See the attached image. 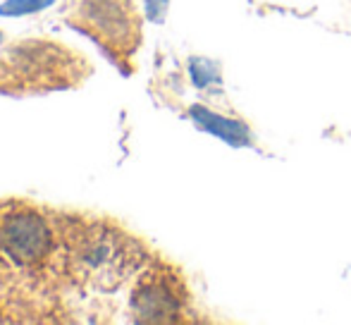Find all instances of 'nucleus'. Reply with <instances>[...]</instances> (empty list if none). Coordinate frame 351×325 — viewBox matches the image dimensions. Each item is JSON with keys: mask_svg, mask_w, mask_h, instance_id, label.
Instances as JSON below:
<instances>
[{"mask_svg": "<svg viewBox=\"0 0 351 325\" xmlns=\"http://www.w3.org/2000/svg\"><path fill=\"white\" fill-rule=\"evenodd\" d=\"M186 292L167 273H156L134 292L132 306L143 323H172L180 321L184 311Z\"/></svg>", "mask_w": 351, "mask_h": 325, "instance_id": "nucleus-2", "label": "nucleus"}, {"mask_svg": "<svg viewBox=\"0 0 351 325\" xmlns=\"http://www.w3.org/2000/svg\"><path fill=\"white\" fill-rule=\"evenodd\" d=\"M0 239H3V232H0Z\"/></svg>", "mask_w": 351, "mask_h": 325, "instance_id": "nucleus-6", "label": "nucleus"}, {"mask_svg": "<svg viewBox=\"0 0 351 325\" xmlns=\"http://www.w3.org/2000/svg\"><path fill=\"white\" fill-rule=\"evenodd\" d=\"M3 244L8 254L19 263H34L46 256L51 246V232L46 223L34 213L10 215L3 225Z\"/></svg>", "mask_w": 351, "mask_h": 325, "instance_id": "nucleus-3", "label": "nucleus"}, {"mask_svg": "<svg viewBox=\"0 0 351 325\" xmlns=\"http://www.w3.org/2000/svg\"><path fill=\"white\" fill-rule=\"evenodd\" d=\"M53 0H10L0 8L3 14H27V12H36V10L48 8Z\"/></svg>", "mask_w": 351, "mask_h": 325, "instance_id": "nucleus-5", "label": "nucleus"}, {"mask_svg": "<svg viewBox=\"0 0 351 325\" xmlns=\"http://www.w3.org/2000/svg\"><path fill=\"white\" fill-rule=\"evenodd\" d=\"M79 22L115 53H132L139 46L141 19L132 0H82Z\"/></svg>", "mask_w": 351, "mask_h": 325, "instance_id": "nucleus-1", "label": "nucleus"}, {"mask_svg": "<svg viewBox=\"0 0 351 325\" xmlns=\"http://www.w3.org/2000/svg\"><path fill=\"white\" fill-rule=\"evenodd\" d=\"M191 115H194V120L199 122L201 127H206L208 132L213 134L222 136L225 141H230V144H249V130H246L241 122H234V120H225V117L220 115H213L210 110H206V108L201 106H194L191 108Z\"/></svg>", "mask_w": 351, "mask_h": 325, "instance_id": "nucleus-4", "label": "nucleus"}]
</instances>
